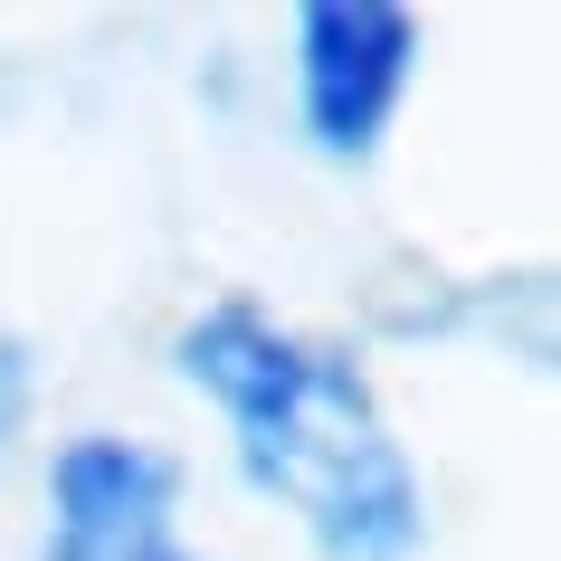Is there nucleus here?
<instances>
[{
    "label": "nucleus",
    "instance_id": "obj_1",
    "mask_svg": "<svg viewBox=\"0 0 561 561\" xmlns=\"http://www.w3.org/2000/svg\"><path fill=\"white\" fill-rule=\"evenodd\" d=\"M181 371L229 410L248 476L314 524L324 561H410L419 476L343 353L266 324L257 305H219L181 333Z\"/></svg>",
    "mask_w": 561,
    "mask_h": 561
},
{
    "label": "nucleus",
    "instance_id": "obj_2",
    "mask_svg": "<svg viewBox=\"0 0 561 561\" xmlns=\"http://www.w3.org/2000/svg\"><path fill=\"white\" fill-rule=\"evenodd\" d=\"M419 58V20L390 0H314L296 20V87H305V124L324 152H371L390 105L410 87Z\"/></svg>",
    "mask_w": 561,
    "mask_h": 561
},
{
    "label": "nucleus",
    "instance_id": "obj_3",
    "mask_svg": "<svg viewBox=\"0 0 561 561\" xmlns=\"http://www.w3.org/2000/svg\"><path fill=\"white\" fill-rule=\"evenodd\" d=\"M58 533L48 561H191L172 542V457L134 438H77L58 447Z\"/></svg>",
    "mask_w": 561,
    "mask_h": 561
},
{
    "label": "nucleus",
    "instance_id": "obj_4",
    "mask_svg": "<svg viewBox=\"0 0 561 561\" xmlns=\"http://www.w3.org/2000/svg\"><path fill=\"white\" fill-rule=\"evenodd\" d=\"M20 419H30V353L0 333V447L20 438Z\"/></svg>",
    "mask_w": 561,
    "mask_h": 561
}]
</instances>
